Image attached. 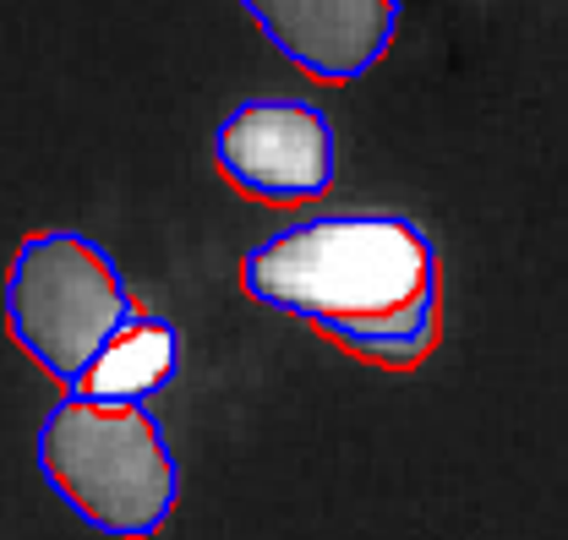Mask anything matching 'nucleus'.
<instances>
[{"label":"nucleus","mask_w":568,"mask_h":540,"mask_svg":"<svg viewBox=\"0 0 568 540\" xmlns=\"http://www.w3.org/2000/svg\"><path fill=\"white\" fill-rule=\"evenodd\" d=\"M241 289L388 371L422 366L443 328L437 241L399 207H317L284 218L246 246Z\"/></svg>","instance_id":"1"},{"label":"nucleus","mask_w":568,"mask_h":540,"mask_svg":"<svg viewBox=\"0 0 568 540\" xmlns=\"http://www.w3.org/2000/svg\"><path fill=\"white\" fill-rule=\"evenodd\" d=\"M39 480L71 519L110 540H153L181 502V459L148 405L61 394L33 431Z\"/></svg>","instance_id":"2"},{"label":"nucleus","mask_w":568,"mask_h":540,"mask_svg":"<svg viewBox=\"0 0 568 540\" xmlns=\"http://www.w3.org/2000/svg\"><path fill=\"white\" fill-rule=\"evenodd\" d=\"M0 317L11 344L61 388L77 394L99 355L138 323L121 263L77 230H39L11 252Z\"/></svg>","instance_id":"3"},{"label":"nucleus","mask_w":568,"mask_h":540,"mask_svg":"<svg viewBox=\"0 0 568 540\" xmlns=\"http://www.w3.org/2000/svg\"><path fill=\"white\" fill-rule=\"evenodd\" d=\"M213 170L252 203H317L334 186V121L312 99H246L213 126Z\"/></svg>","instance_id":"4"},{"label":"nucleus","mask_w":568,"mask_h":540,"mask_svg":"<svg viewBox=\"0 0 568 540\" xmlns=\"http://www.w3.org/2000/svg\"><path fill=\"white\" fill-rule=\"evenodd\" d=\"M263 39L312 82L345 88L377 67L399 33V0H235Z\"/></svg>","instance_id":"5"},{"label":"nucleus","mask_w":568,"mask_h":540,"mask_svg":"<svg viewBox=\"0 0 568 540\" xmlns=\"http://www.w3.org/2000/svg\"><path fill=\"white\" fill-rule=\"evenodd\" d=\"M175 377H181V328L170 317L138 312V323L99 355V366L77 394L110 405H153V394H164Z\"/></svg>","instance_id":"6"}]
</instances>
